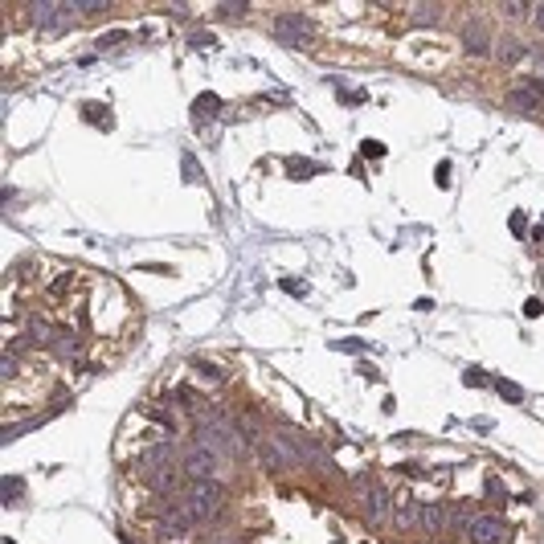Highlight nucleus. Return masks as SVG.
<instances>
[{
	"label": "nucleus",
	"mask_w": 544,
	"mask_h": 544,
	"mask_svg": "<svg viewBox=\"0 0 544 544\" xmlns=\"http://www.w3.org/2000/svg\"><path fill=\"white\" fill-rule=\"evenodd\" d=\"M135 471L139 475L151 479V487L156 491H172V471H176V454H172V446H148L139 459H135Z\"/></svg>",
	"instance_id": "nucleus-3"
},
{
	"label": "nucleus",
	"mask_w": 544,
	"mask_h": 544,
	"mask_svg": "<svg viewBox=\"0 0 544 544\" xmlns=\"http://www.w3.org/2000/svg\"><path fill=\"white\" fill-rule=\"evenodd\" d=\"M217 111H221V99H217V95H201V99L193 102V119H197V123H205V119H213Z\"/></svg>",
	"instance_id": "nucleus-11"
},
{
	"label": "nucleus",
	"mask_w": 544,
	"mask_h": 544,
	"mask_svg": "<svg viewBox=\"0 0 544 544\" xmlns=\"http://www.w3.org/2000/svg\"><path fill=\"white\" fill-rule=\"evenodd\" d=\"M221 483L217 479H197V483H188L176 499H172V516L168 520H176V524L193 528V524H205V520H213L217 511H221Z\"/></svg>",
	"instance_id": "nucleus-1"
},
{
	"label": "nucleus",
	"mask_w": 544,
	"mask_h": 544,
	"mask_svg": "<svg viewBox=\"0 0 544 544\" xmlns=\"http://www.w3.org/2000/svg\"><path fill=\"white\" fill-rule=\"evenodd\" d=\"M197 446L213 450V454H221V459H238V454L246 450L238 426H233L225 413H209V417H201V422H197Z\"/></svg>",
	"instance_id": "nucleus-2"
},
{
	"label": "nucleus",
	"mask_w": 544,
	"mask_h": 544,
	"mask_svg": "<svg viewBox=\"0 0 544 544\" xmlns=\"http://www.w3.org/2000/svg\"><path fill=\"white\" fill-rule=\"evenodd\" d=\"M0 373H4V380H13V377H17V356H13V352H9V356L0 361Z\"/></svg>",
	"instance_id": "nucleus-20"
},
{
	"label": "nucleus",
	"mask_w": 544,
	"mask_h": 544,
	"mask_svg": "<svg viewBox=\"0 0 544 544\" xmlns=\"http://www.w3.org/2000/svg\"><path fill=\"white\" fill-rule=\"evenodd\" d=\"M364 508H368V520H373V524H389V520H393V495H389V487H368V495H364Z\"/></svg>",
	"instance_id": "nucleus-8"
},
{
	"label": "nucleus",
	"mask_w": 544,
	"mask_h": 544,
	"mask_svg": "<svg viewBox=\"0 0 544 544\" xmlns=\"http://www.w3.org/2000/svg\"><path fill=\"white\" fill-rule=\"evenodd\" d=\"M520 53H524V46H520L516 37H503V41H495V58H499L503 66H511V62H516Z\"/></svg>",
	"instance_id": "nucleus-12"
},
{
	"label": "nucleus",
	"mask_w": 544,
	"mask_h": 544,
	"mask_svg": "<svg viewBox=\"0 0 544 544\" xmlns=\"http://www.w3.org/2000/svg\"><path fill=\"white\" fill-rule=\"evenodd\" d=\"M340 348H344V352H364V344H361V340H344Z\"/></svg>",
	"instance_id": "nucleus-25"
},
{
	"label": "nucleus",
	"mask_w": 544,
	"mask_h": 544,
	"mask_svg": "<svg viewBox=\"0 0 544 544\" xmlns=\"http://www.w3.org/2000/svg\"><path fill=\"white\" fill-rule=\"evenodd\" d=\"M53 352L62 356V361H82V340H78V331L70 328H58V336H53Z\"/></svg>",
	"instance_id": "nucleus-10"
},
{
	"label": "nucleus",
	"mask_w": 544,
	"mask_h": 544,
	"mask_svg": "<svg viewBox=\"0 0 544 544\" xmlns=\"http://www.w3.org/2000/svg\"><path fill=\"white\" fill-rule=\"evenodd\" d=\"M462 50L475 53V58H491L495 53V37L483 29V25H466L462 29Z\"/></svg>",
	"instance_id": "nucleus-9"
},
{
	"label": "nucleus",
	"mask_w": 544,
	"mask_h": 544,
	"mask_svg": "<svg viewBox=\"0 0 544 544\" xmlns=\"http://www.w3.org/2000/svg\"><path fill=\"white\" fill-rule=\"evenodd\" d=\"M274 37H279L282 46H307L311 41V25L303 17H295V13H282L274 21Z\"/></svg>",
	"instance_id": "nucleus-7"
},
{
	"label": "nucleus",
	"mask_w": 544,
	"mask_h": 544,
	"mask_svg": "<svg viewBox=\"0 0 544 544\" xmlns=\"http://www.w3.org/2000/svg\"><path fill=\"white\" fill-rule=\"evenodd\" d=\"M29 21H33L41 33L58 37L62 29H70V21H74V9H70V4H53V0H37L33 9H29Z\"/></svg>",
	"instance_id": "nucleus-5"
},
{
	"label": "nucleus",
	"mask_w": 544,
	"mask_h": 544,
	"mask_svg": "<svg viewBox=\"0 0 544 544\" xmlns=\"http://www.w3.org/2000/svg\"><path fill=\"white\" fill-rule=\"evenodd\" d=\"M181 471L193 479V483H197V479H217V471H221V454L205 450V446H193V450L181 459Z\"/></svg>",
	"instance_id": "nucleus-6"
},
{
	"label": "nucleus",
	"mask_w": 544,
	"mask_h": 544,
	"mask_svg": "<svg viewBox=\"0 0 544 544\" xmlns=\"http://www.w3.org/2000/svg\"><path fill=\"white\" fill-rule=\"evenodd\" d=\"M491 495H495V503H503V495H508V491H503L499 483H487V499H491Z\"/></svg>",
	"instance_id": "nucleus-21"
},
{
	"label": "nucleus",
	"mask_w": 544,
	"mask_h": 544,
	"mask_svg": "<svg viewBox=\"0 0 544 544\" xmlns=\"http://www.w3.org/2000/svg\"><path fill=\"white\" fill-rule=\"evenodd\" d=\"M123 37H127V33H111V37H102V41H99V50H107V46H119Z\"/></svg>",
	"instance_id": "nucleus-22"
},
{
	"label": "nucleus",
	"mask_w": 544,
	"mask_h": 544,
	"mask_svg": "<svg viewBox=\"0 0 544 544\" xmlns=\"http://www.w3.org/2000/svg\"><path fill=\"white\" fill-rule=\"evenodd\" d=\"M291 176H311V172H319V168L311 164V160H291V168H287Z\"/></svg>",
	"instance_id": "nucleus-19"
},
{
	"label": "nucleus",
	"mask_w": 544,
	"mask_h": 544,
	"mask_svg": "<svg viewBox=\"0 0 544 544\" xmlns=\"http://www.w3.org/2000/svg\"><path fill=\"white\" fill-rule=\"evenodd\" d=\"M532 17H536V25L544 29V4H536V13H532Z\"/></svg>",
	"instance_id": "nucleus-26"
},
{
	"label": "nucleus",
	"mask_w": 544,
	"mask_h": 544,
	"mask_svg": "<svg viewBox=\"0 0 544 544\" xmlns=\"http://www.w3.org/2000/svg\"><path fill=\"white\" fill-rule=\"evenodd\" d=\"M495 389L508 397V401H524V389H520V385H511V380H503V377H495Z\"/></svg>",
	"instance_id": "nucleus-17"
},
{
	"label": "nucleus",
	"mask_w": 544,
	"mask_h": 544,
	"mask_svg": "<svg viewBox=\"0 0 544 544\" xmlns=\"http://www.w3.org/2000/svg\"><path fill=\"white\" fill-rule=\"evenodd\" d=\"M393 524L397 528H405V532H410V528H422V503H410V508H401L393 516Z\"/></svg>",
	"instance_id": "nucleus-13"
},
{
	"label": "nucleus",
	"mask_w": 544,
	"mask_h": 544,
	"mask_svg": "<svg viewBox=\"0 0 544 544\" xmlns=\"http://www.w3.org/2000/svg\"><path fill=\"white\" fill-rule=\"evenodd\" d=\"M442 520H446V511L438 508V503H422V528H426V532H438Z\"/></svg>",
	"instance_id": "nucleus-14"
},
{
	"label": "nucleus",
	"mask_w": 544,
	"mask_h": 544,
	"mask_svg": "<svg viewBox=\"0 0 544 544\" xmlns=\"http://www.w3.org/2000/svg\"><path fill=\"white\" fill-rule=\"evenodd\" d=\"M532 13H536V9H532L528 0H508V4H503V17H511V21H528Z\"/></svg>",
	"instance_id": "nucleus-16"
},
{
	"label": "nucleus",
	"mask_w": 544,
	"mask_h": 544,
	"mask_svg": "<svg viewBox=\"0 0 544 544\" xmlns=\"http://www.w3.org/2000/svg\"><path fill=\"white\" fill-rule=\"evenodd\" d=\"M66 4L74 9V17H99V13H107L102 0H66Z\"/></svg>",
	"instance_id": "nucleus-15"
},
{
	"label": "nucleus",
	"mask_w": 544,
	"mask_h": 544,
	"mask_svg": "<svg viewBox=\"0 0 544 544\" xmlns=\"http://www.w3.org/2000/svg\"><path fill=\"white\" fill-rule=\"evenodd\" d=\"M413 21H417V25H434V21H438V9H434V4H417V9H413Z\"/></svg>",
	"instance_id": "nucleus-18"
},
{
	"label": "nucleus",
	"mask_w": 544,
	"mask_h": 544,
	"mask_svg": "<svg viewBox=\"0 0 544 544\" xmlns=\"http://www.w3.org/2000/svg\"><path fill=\"white\" fill-rule=\"evenodd\" d=\"M238 13H246V4H225L221 9V17H238Z\"/></svg>",
	"instance_id": "nucleus-24"
},
{
	"label": "nucleus",
	"mask_w": 544,
	"mask_h": 544,
	"mask_svg": "<svg viewBox=\"0 0 544 544\" xmlns=\"http://www.w3.org/2000/svg\"><path fill=\"white\" fill-rule=\"evenodd\" d=\"M466 385H487V377H483L479 368H471V373H466Z\"/></svg>",
	"instance_id": "nucleus-23"
},
{
	"label": "nucleus",
	"mask_w": 544,
	"mask_h": 544,
	"mask_svg": "<svg viewBox=\"0 0 544 544\" xmlns=\"http://www.w3.org/2000/svg\"><path fill=\"white\" fill-rule=\"evenodd\" d=\"M462 536H466V544H508V524L491 511H483L462 524Z\"/></svg>",
	"instance_id": "nucleus-4"
}]
</instances>
